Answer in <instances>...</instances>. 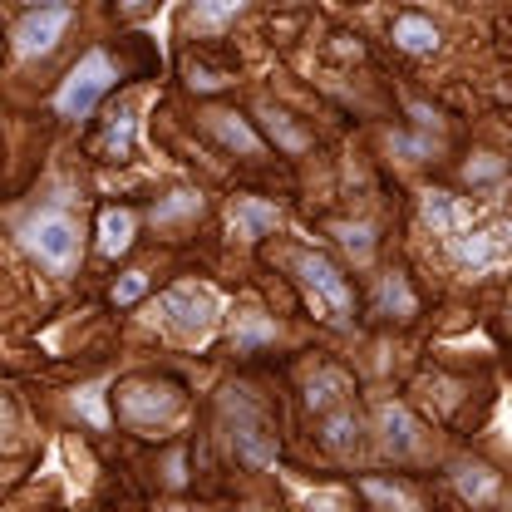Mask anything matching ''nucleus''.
I'll list each match as a JSON object with an SVG mask.
<instances>
[{"mask_svg":"<svg viewBox=\"0 0 512 512\" xmlns=\"http://www.w3.org/2000/svg\"><path fill=\"white\" fill-rule=\"evenodd\" d=\"M20 242H25V252L40 256V266H50V271H69L74 266V256H79V227H74V217L60 212V207H45V212H35L25 227H20Z\"/></svg>","mask_w":512,"mask_h":512,"instance_id":"1","label":"nucleus"},{"mask_svg":"<svg viewBox=\"0 0 512 512\" xmlns=\"http://www.w3.org/2000/svg\"><path fill=\"white\" fill-rule=\"evenodd\" d=\"M291 266H296V276H301V291H306V301L316 306V316L335 320V325H345L350 320V281L316 252H296L291 256Z\"/></svg>","mask_w":512,"mask_h":512,"instance_id":"2","label":"nucleus"},{"mask_svg":"<svg viewBox=\"0 0 512 512\" xmlns=\"http://www.w3.org/2000/svg\"><path fill=\"white\" fill-rule=\"evenodd\" d=\"M119 74H114V64L104 50H89L84 60L69 69V79L60 84V94H55V109H60L64 119H84L94 104H99V94H109V84H114Z\"/></svg>","mask_w":512,"mask_h":512,"instance_id":"3","label":"nucleus"},{"mask_svg":"<svg viewBox=\"0 0 512 512\" xmlns=\"http://www.w3.org/2000/svg\"><path fill=\"white\" fill-rule=\"evenodd\" d=\"M158 311H163V316H168V325H173L183 340H192V345H202V340L212 335L217 316H222L217 296H212L207 286H192V281L173 286V291L158 301Z\"/></svg>","mask_w":512,"mask_h":512,"instance_id":"4","label":"nucleus"},{"mask_svg":"<svg viewBox=\"0 0 512 512\" xmlns=\"http://www.w3.org/2000/svg\"><path fill=\"white\" fill-rule=\"evenodd\" d=\"M183 409V394L173 384H158V380H133L119 389V414L138 429H153V424H168L173 414Z\"/></svg>","mask_w":512,"mask_h":512,"instance_id":"5","label":"nucleus"},{"mask_svg":"<svg viewBox=\"0 0 512 512\" xmlns=\"http://www.w3.org/2000/svg\"><path fill=\"white\" fill-rule=\"evenodd\" d=\"M64 25H69V10L64 5H35L20 25H15V55L35 60V55H50L60 45Z\"/></svg>","mask_w":512,"mask_h":512,"instance_id":"6","label":"nucleus"},{"mask_svg":"<svg viewBox=\"0 0 512 512\" xmlns=\"http://www.w3.org/2000/svg\"><path fill=\"white\" fill-rule=\"evenodd\" d=\"M237 434H232V444H237V458L247 463V468H271L276 463V434L266 429V419L256 414L247 399H237Z\"/></svg>","mask_w":512,"mask_h":512,"instance_id":"7","label":"nucleus"},{"mask_svg":"<svg viewBox=\"0 0 512 512\" xmlns=\"http://www.w3.org/2000/svg\"><path fill=\"white\" fill-rule=\"evenodd\" d=\"M448 252L458 266H468V271H493L498 261H508V237H503V227L498 232H458V237H448Z\"/></svg>","mask_w":512,"mask_h":512,"instance_id":"8","label":"nucleus"},{"mask_svg":"<svg viewBox=\"0 0 512 512\" xmlns=\"http://www.w3.org/2000/svg\"><path fill=\"white\" fill-rule=\"evenodd\" d=\"M281 227V212L271 207V202H261V197H237L232 202V232L242 237V242H256V237H266V232H276Z\"/></svg>","mask_w":512,"mask_h":512,"instance_id":"9","label":"nucleus"},{"mask_svg":"<svg viewBox=\"0 0 512 512\" xmlns=\"http://www.w3.org/2000/svg\"><path fill=\"white\" fill-rule=\"evenodd\" d=\"M424 222H429L439 237H458V232L473 227L468 207H463L453 192H424Z\"/></svg>","mask_w":512,"mask_h":512,"instance_id":"10","label":"nucleus"},{"mask_svg":"<svg viewBox=\"0 0 512 512\" xmlns=\"http://www.w3.org/2000/svg\"><path fill=\"white\" fill-rule=\"evenodd\" d=\"M394 45L409 50V55H429V50H439V30L424 15H399L394 20Z\"/></svg>","mask_w":512,"mask_h":512,"instance_id":"11","label":"nucleus"},{"mask_svg":"<svg viewBox=\"0 0 512 512\" xmlns=\"http://www.w3.org/2000/svg\"><path fill=\"white\" fill-rule=\"evenodd\" d=\"M133 227H138V217L128 212V207H109L104 217H99V247L104 256H119L133 247Z\"/></svg>","mask_w":512,"mask_h":512,"instance_id":"12","label":"nucleus"},{"mask_svg":"<svg viewBox=\"0 0 512 512\" xmlns=\"http://www.w3.org/2000/svg\"><path fill=\"white\" fill-rule=\"evenodd\" d=\"M453 483H458V493H463L468 503H493V498H498V473L483 468V463H458Z\"/></svg>","mask_w":512,"mask_h":512,"instance_id":"13","label":"nucleus"},{"mask_svg":"<svg viewBox=\"0 0 512 512\" xmlns=\"http://www.w3.org/2000/svg\"><path fill=\"white\" fill-rule=\"evenodd\" d=\"M380 434L389 453H414V419L404 404H384L380 409Z\"/></svg>","mask_w":512,"mask_h":512,"instance_id":"14","label":"nucleus"},{"mask_svg":"<svg viewBox=\"0 0 512 512\" xmlns=\"http://www.w3.org/2000/svg\"><path fill=\"white\" fill-rule=\"evenodd\" d=\"M207 124H212V133H217L227 148H237V153H247V158H256V153H261V138H256L252 128L237 119V114H222V109H217V114H207Z\"/></svg>","mask_w":512,"mask_h":512,"instance_id":"15","label":"nucleus"},{"mask_svg":"<svg viewBox=\"0 0 512 512\" xmlns=\"http://www.w3.org/2000/svg\"><path fill=\"white\" fill-rule=\"evenodd\" d=\"M345 389H350V375H345V370H320L316 380L306 384V404H311V409H330V404L345 399Z\"/></svg>","mask_w":512,"mask_h":512,"instance_id":"16","label":"nucleus"},{"mask_svg":"<svg viewBox=\"0 0 512 512\" xmlns=\"http://www.w3.org/2000/svg\"><path fill=\"white\" fill-rule=\"evenodd\" d=\"M232 340H237V350H256V345H271L276 340V325L266 316H256V311H242L237 325H232Z\"/></svg>","mask_w":512,"mask_h":512,"instance_id":"17","label":"nucleus"},{"mask_svg":"<svg viewBox=\"0 0 512 512\" xmlns=\"http://www.w3.org/2000/svg\"><path fill=\"white\" fill-rule=\"evenodd\" d=\"M380 311H389V316H414V291H409L404 276L389 271L380 281Z\"/></svg>","mask_w":512,"mask_h":512,"instance_id":"18","label":"nucleus"},{"mask_svg":"<svg viewBox=\"0 0 512 512\" xmlns=\"http://www.w3.org/2000/svg\"><path fill=\"white\" fill-rule=\"evenodd\" d=\"M330 232L340 237V247H345V252L355 256L360 266H365V261L375 256V242H370V227H365V222H335Z\"/></svg>","mask_w":512,"mask_h":512,"instance_id":"19","label":"nucleus"},{"mask_svg":"<svg viewBox=\"0 0 512 512\" xmlns=\"http://www.w3.org/2000/svg\"><path fill=\"white\" fill-rule=\"evenodd\" d=\"M261 119H266V128H271V138H276V143H281L286 153H301V148H306V133H301V128H291V119H286V114H276L271 104L261 109Z\"/></svg>","mask_w":512,"mask_h":512,"instance_id":"20","label":"nucleus"},{"mask_svg":"<svg viewBox=\"0 0 512 512\" xmlns=\"http://www.w3.org/2000/svg\"><path fill=\"white\" fill-rule=\"evenodd\" d=\"M197 207H202V197H197V192H173L168 202H158V207H153V222H183V217H192Z\"/></svg>","mask_w":512,"mask_h":512,"instance_id":"21","label":"nucleus"},{"mask_svg":"<svg viewBox=\"0 0 512 512\" xmlns=\"http://www.w3.org/2000/svg\"><path fill=\"white\" fill-rule=\"evenodd\" d=\"M242 5H247V0H192V10H197L202 25H222V20H232Z\"/></svg>","mask_w":512,"mask_h":512,"instance_id":"22","label":"nucleus"},{"mask_svg":"<svg viewBox=\"0 0 512 512\" xmlns=\"http://www.w3.org/2000/svg\"><path fill=\"white\" fill-rule=\"evenodd\" d=\"M365 493L380 498V503H389V508H399V512H419V503H414L404 488H389V483H380V478H365Z\"/></svg>","mask_w":512,"mask_h":512,"instance_id":"23","label":"nucleus"},{"mask_svg":"<svg viewBox=\"0 0 512 512\" xmlns=\"http://www.w3.org/2000/svg\"><path fill=\"white\" fill-rule=\"evenodd\" d=\"M325 444L335 448V453H350V444H355V419L350 414H335L325 424Z\"/></svg>","mask_w":512,"mask_h":512,"instance_id":"24","label":"nucleus"},{"mask_svg":"<svg viewBox=\"0 0 512 512\" xmlns=\"http://www.w3.org/2000/svg\"><path fill=\"white\" fill-rule=\"evenodd\" d=\"M74 404L84 409V419H89V424H109V414H104V384L79 389V399H74Z\"/></svg>","mask_w":512,"mask_h":512,"instance_id":"25","label":"nucleus"},{"mask_svg":"<svg viewBox=\"0 0 512 512\" xmlns=\"http://www.w3.org/2000/svg\"><path fill=\"white\" fill-rule=\"evenodd\" d=\"M143 291H148V276H143V271H128L124 281L114 286V301H119V306H133Z\"/></svg>","mask_w":512,"mask_h":512,"instance_id":"26","label":"nucleus"},{"mask_svg":"<svg viewBox=\"0 0 512 512\" xmlns=\"http://www.w3.org/2000/svg\"><path fill=\"white\" fill-rule=\"evenodd\" d=\"M493 178H503V163L498 158H478V163H468V183H493Z\"/></svg>","mask_w":512,"mask_h":512,"instance_id":"27","label":"nucleus"},{"mask_svg":"<svg viewBox=\"0 0 512 512\" xmlns=\"http://www.w3.org/2000/svg\"><path fill=\"white\" fill-rule=\"evenodd\" d=\"M128 133H133V114H114V128H109V148L114 153L128 148Z\"/></svg>","mask_w":512,"mask_h":512,"instance_id":"28","label":"nucleus"},{"mask_svg":"<svg viewBox=\"0 0 512 512\" xmlns=\"http://www.w3.org/2000/svg\"><path fill=\"white\" fill-rule=\"evenodd\" d=\"M222 79L217 74H207V69H192V89H217Z\"/></svg>","mask_w":512,"mask_h":512,"instance_id":"29","label":"nucleus"},{"mask_svg":"<svg viewBox=\"0 0 512 512\" xmlns=\"http://www.w3.org/2000/svg\"><path fill=\"white\" fill-rule=\"evenodd\" d=\"M143 5H148V0H124V10H143Z\"/></svg>","mask_w":512,"mask_h":512,"instance_id":"30","label":"nucleus"},{"mask_svg":"<svg viewBox=\"0 0 512 512\" xmlns=\"http://www.w3.org/2000/svg\"><path fill=\"white\" fill-rule=\"evenodd\" d=\"M503 237H508V252H512V222H503Z\"/></svg>","mask_w":512,"mask_h":512,"instance_id":"31","label":"nucleus"}]
</instances>
